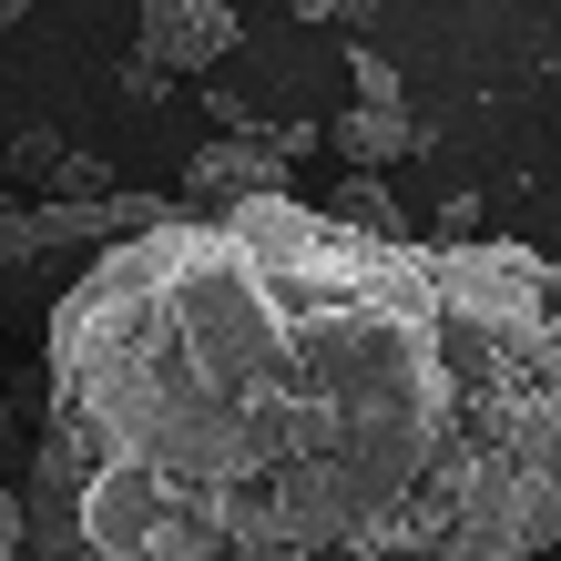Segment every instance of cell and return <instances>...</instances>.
Returning <instances> with one entry per match:
<instances>
[{"label":"cell","mask_w":561,"mask_h":561,"mask_svg":"<svg viewBox=\"0 0 561 561\" xmlns=\"http://www.w3.org/2000/svg\"><path fill=\"white\" fill-rule=\"evenodd\" d=\"M327 215H337V225H357V236H419V225L399 215V194H388L378 174H357V184H347V194H337Z\"/></svg>","instance_id":"obj_6"},{"label":"cell","mask_w":561,"mask_h":561,"mask_svg":"<svg viewBox=\"0 0 561 561\" xmlns=\"http://www.w3.org/2000/svg\"><path fill=\"white\" fill-rule=\"evenodd\" d=\"M347 82H357V103L337 113V144L347 163H409L419 153V113H409V92H399V72H388L378 51H347Z\"/></svg>","instance_id":"obj_4"},{"label":"cell","mask_w":561,"mask_h":561,"mask_svg":"<svg viewBox=\"0 0 561 561\" xmlns=\"http://www.w3.org/2000/svg\"><path fill=\"white\" fill-rule=\"evenodd\" d=\"M163 215H174L163 194H92V205H31V194H11L0 205V327H51L72 307V286L103 255H123L134 236H153Z\"/></svg>","instance_id":"obj_2"},{"label":"cell","mask_w":561,"mask_h":561,"mask_svg":"<svg viewBox=\"0 0 561 561\" xmlns=\"http://www.w3.org/2000/svg\"><path fill=\"white\" fill-rule=\"evenodd\" d=\"M236 42H245V21L225 0H144V21H134L144 72H215Z\"/></svg>","instance_id":"obj_5"},{"label":"cell","mask_w":561,"mask_h":561,"mask_svg":"<svg viewBox=\"0 0 561 561\" xmlns=\"http://www.w3.org/2000/svg\"><path fill=\"white\" fill-rule=\"evenodd\" d=\"M11 194H21V184H11V174H0V205H11Z\"/></svg>","instance_id":"obj_8"},{"label":"cell","mask_w":561,"mask_h":561,"mask_svg":"<svg viewBox=\"0 0 561 561\" xmlns=\"http://www.w3.org/2000/svg\"><path fill=\"white\" fill-rule=\"evenodd\" d=\"M317 144V123H255V134H215L184 174V215H236L296 194V153Z\"/></svg>","instance_id":"obj_3"},{"label":"cell","mask_w":561,"mask_h":561,"mask_svg":"<svg viewBox=\"0 0 561 561\" xmlns=\"http://www.w3.org/2000/svg\"><path fill=\"white\" fill-rule=\"evenodd\" d=\"M0 561H21V490L0 480Z\"/></svg>","instance_id":"obj_7"},{"label":"cell","mask_w":561,"mask_h":561,"mask_svg":"<svg viewBox=\"0 0 561 561\" xmlns=\"http://www.w3.org/2000/svg\"><path fill=\"white\" fill-rule=\"evenodd\" d=\"M561 266L327 205L163 215L42 327L21 561H531Z\"/></svg>","instance_id":"obj_1"}]
</instances>
